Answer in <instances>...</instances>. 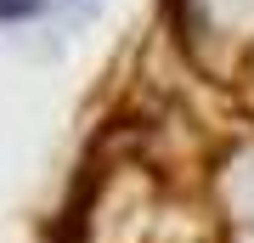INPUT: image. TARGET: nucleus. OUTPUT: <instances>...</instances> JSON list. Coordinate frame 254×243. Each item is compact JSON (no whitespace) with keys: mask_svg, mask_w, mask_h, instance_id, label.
<instances>
[{"mask_svg":"<svg viewBox=\"0 0 254 243\" xmlns=\"http://www.w3.org/2000/svg\"><path fill=\"white\" fill-rule=\"evenodd\" d=\"M232 187H237V198H243V204H237V209H243L237 221H254V153L232 164Z\"/></svg>","mask_w":254,"mask_h":243,"instance_id":"nucleus-1","label":"nucleus"},{"mask_svg":"<svg viewBox=\"0 0 254 243\" xmlns=\"http://www.w3.org/2000/svg\"><path fill=\"white\" fill-rule=\"evenodd\" d=\"M40 0H0V17H34Z\"/></svg>","mask_w":254,"mask_h":243,"instance_id":"nucleus-2","label":"nucleus"}]
</instances>
